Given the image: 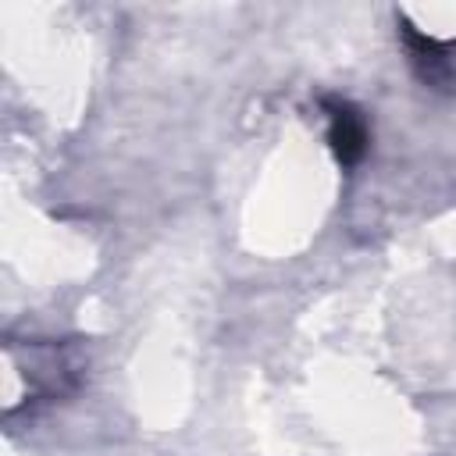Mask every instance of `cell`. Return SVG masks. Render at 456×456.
<instances>
[{"label":"cell","instance_id":"cell-1","mask_svg":"<svg viewBox=\"0 0 456 456\" xmlns=\"http://www.w3.org/2000/svg\"><path fill=\"white\" fill-rule=\"evenodd\" d=\"M395 25H399V36H403V46H406V57H410L413 75L428 89H438V93L456 89V46L452 43H442L435 36H424L406 18H395Z\"/></svg>","mask_w":456,"mask_h":456},{"label":"cell","instance_id":"cell-2","mask_svg":"<svg viewBox=\"0 0 456 456\" xmlns=\"http://www.w3.org/2000/svg\"><path fill=\"white\" fill-rule=\"evenodd\" d=\"M328 110V146L342 167H353L363 160L370 146V128L367 118L349 103V100H324Z\"/></svg>","mask_w":456,"mask_h":456}]
</instances>
